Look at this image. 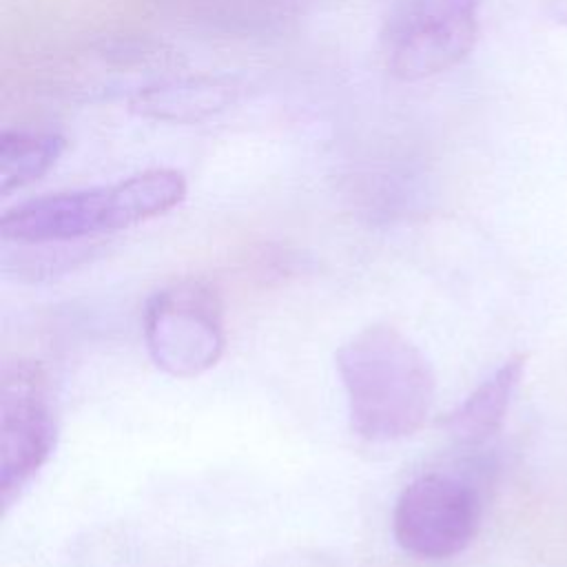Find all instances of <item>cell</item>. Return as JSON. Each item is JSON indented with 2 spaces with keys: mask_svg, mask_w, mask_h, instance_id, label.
<instances>
[{
  "mask_svg": "<svg viewBox=\"0 0 567 567\" xmlns=\"http://www.w3.org/2000/svg\"><path fill=\"white\" fill-rule=\"evenodd\" d=\"M346 390L350 427L365 441L388 443L419 432L432 410L436 377L401 330L374 323L334 354Z\"/></svg>",
  "mask_w": 567,
  "mask_h": 567,
  "instance_id": "6da1fadb",
  "label": "cell"
},
{
  "mask_svg": "<svg viewBox=\"0 0 567 567\" xmlns=\"http://www.w3.org/2000/svg\"><path fill=\"white\" fill-rule=\"evenodd\" d=\"M186 197L175 168H148L115 184L49 193L2 213L4 241L42 246L115 233L159 217Z\"/></svg>",
  "mask_w": 567,
  "mask_h": 567,
  "instance_id": "7a4b0ae2",
  "label": "cell"
},
{
  "mask_svg": "<svg viewBox=\"0 0 567 567\" xmlns=\"http://www.w3.org/2000/svg\"><path fill=\"white\" fill-rule=\"evenodd\" d=\"M481 31V0H396L379 31L385 71L405 82L461 64Z\"/></svg>",
  "mask_w": 567,
  "mask_h": 567,
  "instance_id": "3957f363",
  "label": "cell"
},
{
  "mask_svg": "<svg viewBox=\"0 0 567 567\" xmlns=\"http://www.w3.org/2000/svg\"><path fill=\"white\" fill-rule=\"evenodd\" d=\"M144 343L153 363L177 379L210 370L224 354V306L217 290L182 279L157 290L144 308Z\"/></svg>",
  "mask_w": 567,
  "mask_h": 567,
  "instance_id": "277c9868",
  "label": "cell"
},
{
  "mask_svg": "<svg viewBox=\"0 0 567 567\" xmlns=\"http://www.w3.org/2000/svg\"><path fill=\"white\" fill-rule=\"evenodd\" d=\"M0 498L9 512L55 450L58 423L47 370L11 359L0 372Z\"/></svg>",
  "mask_w": 567,
  "mask_h": 567,
  "instance_id": "5b68a950",
  "label": "cell"
},
{
  "mask_svg": "<svg viewBox=\"0 0 567 567\" xmlns=\"http://www.w3.org/2000/svg\"><path fill=\"white\" fill-rule=\"evenodd\" d=\"M476 489L450 474H421L403 487L392 512L399 547L416 558L443 560L461 554L476 536Z\"/></svg>",
  "mask_w": 567,
  "mask_h": 567,
  "instance_id": "8992f818",
  "label": "cell"
},
{
  "mask_svg": "<svg viewBox=\"0 0 567 567\" xmlns=\"http://www.w3.org/2000/svg\"><path fill=\"white\" fill-rule=\"evenodd\" d=\"M241 86L235 78L188 75L171 78L137 89L128 106L133 113L157 122H199L237 102Z\"/></svg>",
  "mask_w": 567,
  "mask_h": 567,
  "instance_id": "52a82bcc",
  "label": "cell"
},
{
  "mask_svg": "<svg viewBox=\"0 0 567 567\" xmlns=\"http://www.w3.org/2000/svg\"><path fill=\"white\" fill-rule=\"evenodd\" d=\"M523 372L525 354H514L503 361L447 416L445 427L450 436H454L463 445H481L492 439L507 416Z\"/></svg>",
  "mask_w": 567,
  "mask_h": 567,
  "instance_id": "ba28073f",
  "label": "cell"
},
{
  "mask_svg": "<svg viewBox=\"0 0 567 567\" xmlns=\"http://www.w3.org/2000/svg\"><path fill=\"white\" fill-rule=\"evenodd\" d=\"M64 151L66 137L55 131H4L0 135V193L9 195L38 182Z\"/></svg>",
  "mask_w": 567,
  "mask_h": 567,
  "instance_id": "9c48e42d",
  "label": "cell"
},
{
  "mask_svg": "<svg viewBox=\"0 0 567 567\" xmlns=\"http://www.w3.org/2000/svg\"><path fill=\"white\" fill-rule=\"evenodd\" d=\"M547 11L551 20L567 27V0H547Z\"/></svg>",
  "mask_w": 567,
  "mask_h": 567,
  "instance_id": "30bf717a",
  "label": "cell"
}]
</instances>
